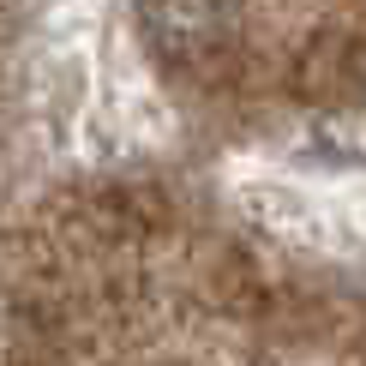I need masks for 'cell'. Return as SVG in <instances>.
I'll return each instance as SVG.
<instances>
[{
    "instance_id": "1",
    "label": "cell",
    "mask_w": 366,
    "mask_h": 366,
    "mask_svg": "<svg viewBox=\"0 0 366 366\" xmlns=\"http://www.w3.org/2000/svg\"><path fill=\"white\" fill-rule=\"evenodd\" d=\"M150 36L169 54H217V42L228 36V6L222 0H157L150 6Z\"/></svg>"
}]
</instances>
